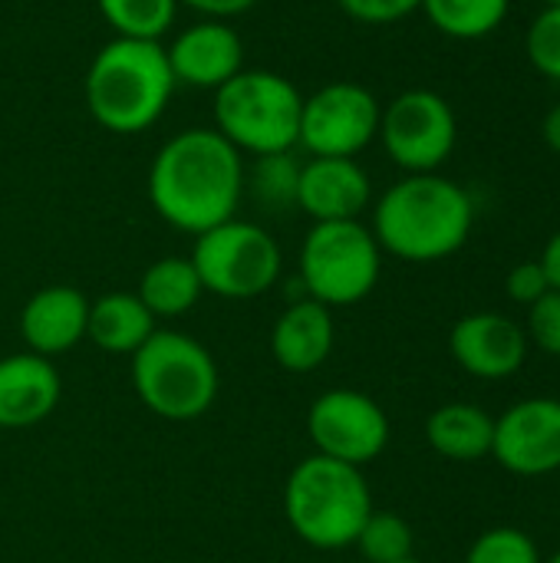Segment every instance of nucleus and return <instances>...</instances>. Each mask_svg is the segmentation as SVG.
<instances>
[{
    "mask_svg": "<svg viewBox=\"0 0 560 563\" xmlns=\"http://www.w3.org/2000/svg\"><path fill=\"white\" fill-rule=\"evenodd\" d=\"M96 7L116 36L129 40H158L178 13V0H96Z\"/></svg>",
    "mask_w": 560,
    "mask_h": 563,
    "instance_id": "nucleus-23",
    "label": "nucleus"
},
{
    "mask_svg": "<svg viewBox=\"0 0 560 563\" xmlns=\"http://www.w3.org/2000/svg\"><path fill=\"white\" fill-rule=\"evenodd\" d=\"M426 442L449 462H482L492 455L495 416L475 402H446L426 419Z\"/></svg>",
    "mask_w": 560,
    "mask_h": 563,
    "instance_id": "nucleus-20",
    "label": "nucleus"
},
{
    "mask_svg": "<svg viewBox=\"0 0 560 563\" xmlns=\"http://www.w3.org/2000/svg\"><path fill=\"white\" fill-rule=\"evenodd\" d=\"M512 0H422L429 23L452 40H482L508 16Z\"/></svg>",
    "mask_w": 560,
    "mask_h": 563,
    "instance_id": "nucleus-22",
    "label": "nucleus"
},
{
    "mask_svg": "<svg viewBox=\"0 0 560 563\" xmlns=\"http://www.w3.org/2000/svg\"><path fill=\"white\" fill-rule=\"evenodd\" d=\"M492 459L518 478L560 472V399L531 396L495 419Z\"/></svg>",
    "mask_w": 560,
    "mask_h": 563,
    "instance_id": "nucleus-12",
    "label": "nucleus"
},
{
    "mask_svg": "<svg viewBox=\"0 0 560 563\" xmlns=\"http://www.w3.org/2000/svg\"><path fill=\"white\" fill-rule=\"evenodd\" d=\"M191 264L205 294L224 300H254L281 280L284 254L267 228L231 218L195 238Z\"/></svg>",
    "mask_w": 560,
    "mask_h": 563,
    "instance_id": "nucleus-8",
    "label": "nucleus"
},
{
    "mask_svg": "<svg viewBox=\"0 0 560 563\" xmlns=\"http://www.w3.org/2000/svg\"><path fill=\"white\" fill-rule=\"evenodd\" d=\"M373 201V181L356 158H310L300 165L297 208L317 221H360Z\"/></svg>",
    "mask_w": 560,
    "mask_h": 563,
    "instance_id": "nucleus-15",
    "label": "nucleus"
},
{
    "mask_svg": "<svg viewBox=\"0 0 560 563\" xmlns=\"http://www.w3.org/2000/svg\"><path fill=\"white\" fill-rule=\"evenodd\" d=\"M541 135H545V145L560 155V106H554L548 115H545V122H541Z\"/></svg>",
    "mask_w": 560,
    "mask_h": 563,
    "instance_id": "nucleus-33",
    "label": "nucleus"
},
{
    "mask_svg": "<svg viewBox=\"0 0 560 563\" xmlns=\"http://www.w3.org/2000/svg\"><path fill=\"white\" fill-rule=\"evenodd\" d=\"M373 511V492L356 465L314 452L284 482V518L314 551L353 548Z\"/></svg>",
    "mask_w": 560,
    "mask_h": 563,
    "instance_id": "nucleus-4",
    "label": "nucleus"
},
{
    "mask_svg": "<svg viewBox=\"0 0 560 563\" xmlns=\"http://www.w3.org/2000/svg\"><path fill=\"white\" fill-rule=\"evenodd\" d=\"M155 330H158L155 317L139 300V294L112 290V294H102V297L89 300L86 340L92 346H99L102 353L132 356Z\"/></svg>",
    "mask_w": 560,
    "mask_h": 563,
    "instance_id": "nucleus-19",
    "label": "nucleus"
},
{
    "mask_svg": "<svg viewBox=\"0 0 560 563\" xmlns=\"http://www.w3.org/2000/svg\"><path fill=\"white\" fill-rule=\"evenodd\" d=\"M528 343L560 360V290H548L528 307Z\"/></svg>",
    "mask_w": 560,
    "mask_h": 563,
    "instance_id": "nucleus-28",
    "label": "nucleus"
},
{
    "mask_svg": "<svg viewBox=\"0 0 560 563\" xmlns=\"http://www.w3.org/2000/svg\"><path fill=\"white\" fill-rule=\"evenodd\" d=\"M545 563H560V551H554V554H551Z\"/></svg>",
    "mask_w": 560,
    "mask_h": 563,
    "instance_id": "nucleus-34",
    "label": "nucleus"
},
{
    "mask_svg": "<svg viewBox=\"0 0 560 563\" xmlns=\"http://www.w3.org/2000/svg\"><path fill=\"white\" fill-rule=\"evenodd\" d=\"M366 563H396L413 558L416 534L406 518L393 511H373L353 544Z\"/></svg>",
    "mask_w": 560,
    "mask_h": 563,
    "instance_id": "nucleus-25",
    "label": "nucleus"
},
{
    "mask_svg": "<svg viewBox=\"0 0 560 563\" xmlns=\"http://www.w3.org/2000/svg\"><path fill=\"white\" fill-rule=\"evenodd\" d=\"M333 343H337L333 310L310 297L290 300L271 330V356L287 373L320 369L330 360Z\"/></svg>",
    "mask_w": 560,
    "mask_h": 563,
    "instance_id": "nucleus-18",
    "label": "nucleus"
},
{
    "mask_svg": "<svg viewBox=\"0 0 560 563\" xmlns=\"http://www.w3.org/2000/svg\"><path fill=\"white\" fill-rule=\"evenodd\" d=\"M472 195L436 172L406 175L373 205V238L383 254L409 264H436L459 254L472 234Z\"/></svg>",
    "mask_w": 560,
    "mask_h": 563,
    "instance_id": "nucleus-2",
    "label": "nucleus"
},
{
    "mask_svg": "<svg viewBox=\"0 0 560 563\" xmlns=\"http://www.w3.org/2000/svg\"><path fill=\"white\" fill-rule=\"evenodd\" d=\"M304 297L337 310L366 300L383 274V251L363 221H317L300 244Z\"/></svg>",
    "mask_w": 560,
    "mask_h": 563,
    "instance_id": "nucleus-7",
    "label": "nucleus"
},
{
    "mask_svg": "<svg viewBox=\"0 0 560 563\" xmlns=\"http://www.w3.org/2000/svg\"><path fill=\"white\" fill-rule=\"evenodd\" d=\"M135 294L155 320H175L195 310L205 287L191 257H162L145 267Z\"/></svg>",
    "mask_w": 560,
    "mask_h": 563,
    "instance_id": "nucleus-21",
    "label": "nucleus"
},
{
    "mask_svg": "<svg viewBox=\"0 0 560 563\" xmlns=\"http://www.w3.org/2000/svg\"><path fill=\"white\" fill-rule=\"evenodd\" d=\"M340 10L360 23H396L422 7V0H337Z\"/></svg>",
    "mask_w": 560,
    "mask_h": 563,
    "instance_id": "nucleus-30",
    "label": "nucleus"
},
{
    "mask_svg": "<svg viewBox=\"0 0 560 563\" xmlns=\"http://www.w3.org/2000/svg\"><path fill=\"white\" fill-rule=\"evenodd\" d=\"M396 563H426V561H419V558L413 554V558H406V561H396Z\"/></svg>",
    "mask_w": 560,
    "mask_h": 563,
    "instance_id": "nucleus-35",
    "label": "nucleus"
},
{
    "mask_svg": "<svg viewBox=\"0 0 560 563\" xmlns=\"http://www.w3.org/2000/svg\"><path fill=\"white\" fill-rule=\"evenodd\" d=\"M380 99L360 82H330L304 96L297 145L310 158H356L380 135Z\"/></svg>",
    "mask_w": 560,
    "mask_h": 563,
    "instance_id": "nucleus-10",
    "label": "nucleus"
},
{
    "mask_svg": "<svg viewBox=\"0 0 560 563\" xmlns=\"http://www.w3.org/2000/svg\"><path fill=\"white\" fill-rule=\"evenodd\" d=\"M380 139L386 155L406 175H429L449 162L459 139L452 106L432 89L399 92L380 115Z\"/></svg>",
    "mask_w": 560,
    "mask_h": 563,
    "instance_id": "nucleus-9",
    "label": "nucleus"
},
{
    "mask_svg": "<svg viewBox=\"0 0 560 563\" xmlns=\"http://www.w3.org/2000/svg\"><path fill=\"white\" fill-rule=\"evenodd\" d=\"M307 439L317 455L366 468L389 445V416L360 389H327L307 409Z\"/></svg>",
    "mask_w": 560,
    "mask_h": 563,
    "instance_id": "nucleus-11",
    "label": "nucleus"
},
{
    "mask_svg": "<svg viewBox=\"0 0 560 563\" xmlns=\"http://www.w3.org/2000/svg\"><path fill=\"white\" fill-rule=\"evenodd\" d=\"M528 59L531 66L560 82V3H548L528 26Z\"/></svg>",
    "mask_w": 560,
    "mask_h": 563,
    "instance_id": "nucleus-27",
    "label": "nucleus"
},
{
    "mask_svg": "<svg viewBox=\"0 0 560 563\" xmlns=\"http://www.w3.org/2000/svg\"><path fill=\"white\" fill-rule=\"evenodd\" d=\"M545 3H560V0H545Z\"/></svg>",
    "mask_w": 560,
    "mask_h": 563,
    "instance_id": "nucleus-36",
    "label": "nucleus"
},
{
    "mask_svg": "<svg viewBox=\"0 0 560 563\" xmlns=\"http://www.w3.org/2000/svg\"><path fill=\"white\" fill-rule=\"evenodd\" d=\"M465 563H545V558L528 531L502 525V528L482 531L472 541Z\"/></svg>",
    "mask_w": 560,
    "mask_h": 563,
    "instance_id": "nucleus-26",
    "label": "nucleus"
},
{
    "mask_svg": "<svg viewBox=\"0 0 560 563\" xmlns=\"http://www.w3.org/2000/svg\"><path fill=\"white\" fill-rule=\"evenodd\" d=\"M63 379L53 360L13 353L0 360V429H30L50 419L59 406Z\"/></svg>",
    "mask_w": 560,
    "mask_h": 563,
    "instance_id": "nucleus-17",
    "label": "nucleus"
},
{
    "mask_svg": "<svg viewBox=\"0 0 560 563\" xmlns=\"http://www.w3.org/2000/svg\"><path fill=\"white\" fill-rule=\"evenodd\" d=\"M551 290L548 284V274L541 267V261H525V264H515L505 277V294L508 300L521 303V307H531L535 300H541L545 294Z\"/></svg>",
    "mask_w": 560,
    "mask_h": 563,
    "instance_id": "nucleus-29",
    "label": "nucleus"
},
{
    "mask_svg": "<svg viewBox=\"0 0 560 563\" xmlns=\"http://www.w3.org/2000/svg\"><path fill=\"white\" fill-rule=\"evenodd\" d=\"M89 297L69 284L36 290L20 310V336L30 353L56 360L86 340Z\"/></svg>",
    "mask_w": 560,
    "mask_h": 563,
    "instance_id": "nucleus-16",
    "label": "nucleus"
},
{
    "mask_svg": "<svg viewBox=\"0 0 560 563\" xmlns=\"http://www.w3.org/2000/svg\"><path fill=\"white\" fill-rule=\"evenodd\" d=\"M244 198V158L215 129L172 135L149 165V201L155 214L185 234H205L231 218Z\"/></svg>",
    "mask_w": 560,
    "mask_h": 563,
    "instance_id": "nucleus-1",
    "label": "nucleus"
},
{
    "mask_svg": "<svg viewBox=\"0 0 560 563\" xmlns=\"http://www.w3.org/2000/svg\"><path fill=\"white\" fill-rule=\"evenodd\" d=\"M528 333L525 327H518L512 317L505 313H469L462 320H455L452 333H449V353L452 360L475 379H508L515 376L525 360H528Z\"/></svg>",
    "mask_w": 560,
    "mask_h": 563,
    "instance_id": "nucleus-13",
    "label": "nucleus"
},
{
    "mask_svg": "<svg viewBox=\"0 0 560 563\" xmlns=\"http://www.w3.org/2000/svg\"><path fill=\"white\" fill-rule=\"evenodd\" d=\"M175 86L221 89L244 69V40L224 20H198L165 46Z\"/></svg>",
    "mask_w": 560,
    "mask_h": 563,
    "instance_id": "nucleus-14",
    "label": "nucleus"
},
{
    "mask_svg": "<svg viewBox=\"0 0 560 563\" xmlns=\"http://www.w3.org/2000/svg\"><path fill=\"white\" fill-rule=\"evenodd\" d=\"M300 89L274 69H241L215 89V132L241 155H274L297 148Z\"/></svg>",
    "mask_w": 560,
    "mask_h": 563,
    "instance_id": "nucleus-6",
    "label": "nucleus"
},
{
    "mask_svg": "<svg viewBox=\"0 0 560 563\" xmlns=\"http://www.w3.org/2000/svg\"><path fill=\"white\" fill-rule=\"evenodd\" d=\"M257 0H178V7H191L205 20H231L254 7Z\"/></svg>",
    "mask_w": 560,
    "mask_h": 563,
    "instance_id": "nucleus-31",
    "label": "nucleus"
},
{
    "mask_svg": "<svg viewBox=\"0 0 560 563\" xmlns=\"http://www.w3.org/2000/svg\"><path fill=\"white\" fill-rule=\"evenodd\" d=\"M132 386L152 416L191 422L211 412L221 376L205 343L178 330H155L132 353Z\"/></svg>",
    "mask_w": 560,
    "mask_h": 563,
    "instance_id": "nucleus-5",
    "label": "nucleus"
},
{
    "mask_svg": "<svg viewBox=\"0 0 560 563\" xmlns=\"http://www.w3.org/2000/svg\"><path fill=\"white\" fill-rule=\"evenodd\" d=\"M538 261H541V267H545V274H548L551 290H560V231L558 234H551V241L545 244V254H541Z\"/></svg>",
    "mask_w": 560,
    "mask_h": 563,
    "instance_id": "nucleus-32",
    "label": "nucleus"
},
{
    "mask_svg": "<svg viewBox=\"0 0 560 563\" xmlns=\"http://www.w3.org/2000/svg\"><path fill=\"white\" fill-rule=\"evenodd\" d=\"M297 178L300 165L290 158V152L257 155L251 175L244 172V191H251L254 201L267 211L297 208Z\"/></svg>",
    "mask_w": 560,
    "mask_h": 563,
    "instance_id": "nucleus-24",
    "label": "nucleus"
},
{
    "mask_svg": "<svg viewBox=\"0 0 560 563\" xmlns=\"http://www.w3.org/2000/svg\"><path fill=\"white\" fill-rule=\"evenodd\" d=\"M175 76L158 40L116 36L92 56L83 76V99L96 125L112 135L152 129L168 109Z\"/></svg>",
    "mask_w": 560,
    "mask_h": 563,
    "instance_id": "nucleus-3",
    "label": "nucleus"
}]
</instances>
